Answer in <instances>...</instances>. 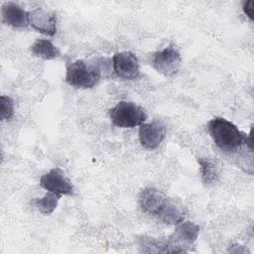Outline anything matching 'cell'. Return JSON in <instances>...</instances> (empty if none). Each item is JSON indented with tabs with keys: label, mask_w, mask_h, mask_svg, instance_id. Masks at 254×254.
<instances>
[{
	"label": "cell",
	"mask_w": 254,
	"mask_h": 254,
	"mask_svg": "<svg viewBox=\"0 0 254 254\" xmlns=\"http://www.w3.org/2000/svg\"><path fill=\"white\" fill-rule=\"evenodd\" d=\"M30 26L46 36H55L57 33V13L53 10L37 8L29 12Z\"/></svg>",
	"instance_id": "9"
},
{
	"label": "cell",
	"mask_w": 254,
	"mask_h": 254,
	"mask_svg": "<svg viewBox=\"0 0 254 254\" xmlns=\"http://www.w3.org/2000/svg\"><path fill=\"white\" fill-rule=\"evenodd\" d=\"M207 130L215 146L224 153H236L243 146H248L249 150L252 151L251 133L246 135L225 118L215 117L211 119L207 123Z\"/></svg>",
	"instance_id": "1"
},
{
	"label": "cell",
	"mask_w": 254,
	"mask_h": 254,
	"mask_svg": "<svg viewBox=\"0 0 254 254\" xmlns=\"http://www.w3.org/2000/svg\"><path fill=\"white\" fill-rule=\"evenodd\" d=\"M3 22L13 28H27L29 23V12L24 10L15 2H5L2 5Z\"/></svg>",
	"instance_id": "11"
},
{
	"label": "cell",
	"mask_w": 254,
	"mask_h": 254,
	"mask_svg": "<svg viewBox=\"0 0 254 254\" xmlns=\"http://www.w3.org/2000/svg\"><path fill=\"white\" fill-rule=\"evenodd\" d=\"M112 67L115 74L122 79L132 80L140 73L138 59L131 52L116 53L112 58Z\"/></svg>",
	"instance_id": "7"
},
{
	"label": "cell",
	"mask_w": 254,
	"mask_h": 254,
	"mask_svg": "<svg viewBox=\"0 0 254 254\" xmlns=\"http://www.w3.org/2000/svg\"><path fill=\"white\" fill-rule=\"evenodd\" d=\"M199 226L191 221H183L178 224L174 233L167 241L170 253L186 252L184 246H190L197 239Z\"/></svg>",
	"instance_id": "5"
},
{
	"label": "cell",
	"mask_w": 254,
	"mask_h": 254,
	"mask_svg": "<svg viewBox=\"0 0 254 254\" xmlns=\"http://www.w3.org/2000/svg\"><path fill=\"white\" fill-rule=\"evenodd\" d=\"M158 218L166 224L178 225L184 221L185 216L183 211L176 204L169 201Z\"/></svg>",
	"instance_id": "14"
},
{
	"label": "cell",
	"mask_w": 254,
	"mask_h": 254,
	"mask_svg": "<svg viewBox=\"0 0 254 254\" xmlns=\"http://www.w3.org/2000/svg\"><path fill=\"white\" fill-rule=\"evenodd\" d=\"M197 163L199 165V172L202 182L205 185L213 184L218 176L215 165L211 161L204 158H198Z\"/></svg>",
	"instance_id": "15"
},
{
	"label": "cell",
	"mask_w": 254,
	"mask_h": 254,
	"mask_svg": "<svg viewBox=\"0 0 254 254\" xmlns=\"http://www.w3.org/2000/svg\"><path fill=\"white\" fill-rule=\"evenodd\" d=\"M112 124L119 128H134L147 120L143 107L132 101H119L108 111Z\"/></svg>",
	"instance_id": "3"
},
{
	"label": "cell",
	"mask_w": 254,
	"mask_h": 254,
	"mask_svg": "<svg viewBox=\"0 0 254 254\" xmlns=\"http://www.w3.org/2000/svg\"><path fill=\"white\" fill-rule=\"evenodd\" d=\"M15 103L14 100L7 95H1V120L10 121L14 117Z\"/></svg>",
	"instance_id": "16"
},
{
	"label": "cell",
	"mask_w": 254,
	"mask_h": 254,
	"mask_svg": "<svg viewBox=\"0 0 254 254\" xmlns=\"http://www.w3.org/2000/svg\"><path fill=\"white\" fill-rule=\"evenodd\" d=\"M139 141L143 148L148 150L157 149L166 137V127L160 120L143 123L139 127Z\"/></svg>",
	"instance_id": "8"
},
{
	"label": "cell",
	"mask_w": 254,
	"mask_h": 254,
	"mask_svg": "<svg viewBox=\"0 0 254 254\" xmlns=\"http://www.w3.org/2000/svg\"><path fill=\"white\" fill-rule=\"evenodd\" d=\"M61 197L62 195L60 194L48 191L44 196L37 198L35 201V204L41 213L45 215H50L57 208Z\"/></svg>",
	"instance_id": "13"
},
{
	"label": "cell",
	"mask_w": 254,
	"mask_h": 254,
	"mask_svg": "<svg viewBox=\"0 0 254 254\" xmlns=\"http://www.w3.org/2000/svg\"><path fill=\"white\" fill-rule=\"evenodd\" d=\"M152 65L164 76H174L182 66V56L179 49L171 44L163 50L156 52L152 58Z\"/></svg>",
	"instance_id": "4"
},
{
	"label": "cell",
	"mask_w": 254,
	"mask_h": 254,
	"mask_svg": "<svg viewBox=\"0 0 254 254\" xmlns=\"http://www.w3.org/2000/svg\"><path fill=\"white\" fill-rule=\"evenodd\" d=\"M170 200L160 190L154 188H146L139 194V204L141 209L150 215L159 217L163 209Z\"/></svg>",
	"instance_id": "10"
},
{
	"label": "cell",
	"mask_w": 254,
	"mask_h": 254,
	"mask_svg": "<svg viewBox=\"0 0 254 254\" xmlns=\"http://www.w3.org/2000/svg\"><path fill=\"white\" fill-rule=\"evenodd\" d=\"M104 59L77 60L66 66L65 81L76 88H92L100 81L105 72Z\"/></svg>",
	"instance_id": "2"
},
{
	"label": "cell",
	"mask_w": 254,
	"mask_h": 254,
	"mask_svg": "<svg viewBox=\"0 0 254 254\" xmlns=\"http://www.w3.org/2000/svg\"><path fill=\"white\" fill-rule=\"evenodd\" d=\"M40 186L48 191L60 195H73L74 188L65 173L60 168H54L40 178Z\"/></svg>",
	"instance_id": "6"
},
{
	"label": "cell",
	"mask_w": 254,
	"mask_h": 254,
	"mask_svg": "<svg viewBox=\"0 0 254 254\" xmlns=\"http://www.w3.org/2000/svg\"><path fill=\"white\" fill-rule=\"evenodd\" d=\"M32 54L45 61H51L60 56V50L48 39H37L30 48Z\"/></svg>",
	"instance_id": "12"
},
{
	"label": "cell",
	"mask_w": 254,
	"mask_h": 254,
	"mask_svg": "<svg viewBox=\"0 0 254 254\" xmlns=\"http://www.w3.org/2000/svg\"><path fill=\"white\" fill-rule=\"evenodd\" d=\"M254 1L253 0H248L244 1L242 5L243 12L246 14V16L252 21L253 20V14H254Z\"/></svg>",
	"instance_id": "17"
}]
</instances>
